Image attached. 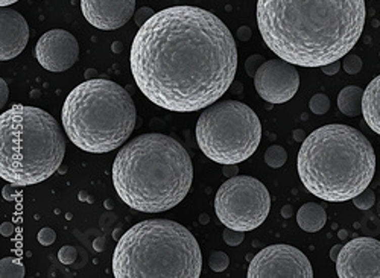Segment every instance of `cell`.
Instances as JSON below:
<instances>
[{
    "label": "cell",
    "instance_id": "obj_1",
    "mask_svg": "<svg viewBox=\"0 0 380 278\" xmlns=\"http://www.w3.org/2000/svg\"><path fill=\"white\" fill-rule=\"evenodd\" d=\"M131 73L138 90L173 113H194L218 102L238 72V48L213 13L178 5L155 13L131 46Z\"/></svg>",
    "mask_w": 380,
    "mask_h": 278
},
{
    "label": "cell",
    "instance_id": "obj_2",
    "mask_svg": "<svg viewBox=\"0 0 380 278\" xmlns=\"http://www.w3.org/2000/svg\"><path fill=\"white\" fill-rule=\"evenodd\" d=\"M365 19V0H257L265 44L300 67L342 60L359 41Z\"/></svg>",
    "mask_w": 380,
    "mask_h": 278
},
{
    "label": "cell",
    "instance_id": "obj_3",
    "mask_svg": "<svg viewBox=\"0 0 380 278\" xmlns=\"http://www.w3.org/2000/svg\"><path fill=\"white\" fill-rule=\"evenodd\" d=\"M194 181V164L175 138L152 132L128 142L113 163V184L120 199L141 213L178 205Z\"/></svg>",
    "mask_w": 380,
    "mask_h": 278
},
{
    "label": "cell",
    "instance_id": "obj_4",
    "mask_svg": "<svg viewBox=\"0 0 380 278\" xmlns=\"http://www.w3.org/2000/svg\"><path fill=\"white\" fill-rule=\"evenodd\" d=\"M301 182L313 196L328 202L351 201L371 182L375 154L369 140L344 123L324 125L310 132L298 152Z\"/></svg>",
    "mask_w": 380,
    "mask_h": 278
},
{
    "label": "cell",
    "instance_id": "obj_5",
    "mask_svg": "<svg viewBox=\"0 0 380 278\" xmlns=\"http://www.w3.org/2000/svg\"><path fill=\"white\" fill-rule=\"evenodd\" d=\"M201 269L198 240L169 219L135 223L123 233L113 254L116 278H198Z\"/></svg>",
    "mask_w": 380,
    "mask_h": 278
},
{
    "label": "cell",
    "instance_id": "obj_6",
    "mask_svg": "<svg viewBox=\"0 0 380 278\" xmlns=\"http://www.w3.org/2000/svg\"><path fill=\"white\" fill-rule=\"evenodd\" d=\"M66 154L63 129L37 107L14 105L0 116V176L17 187L51 178Z\"/></svg>",
    "mask_w": 380,
    "mask_h": 278
},
{
    "label": "cell",
    "instance_id": "obj_7",
    "mask_svg": "<svg viewBox=\"0 0 380 278\" xmlns=\"http://www.w3.org/2000/svg\"><path fill=\"white\" fill-rule=\"evenodd\" d=\"M63 126L81 151L105 154L120 148L131 135L137 111L129 93L108 79H87L64 101Z\"/></svg>",
    "mask_w": 380,
    "mask_h": 278
},
{
    "label": "cell",
    "instance_id": "obj_8",
    "mask_svg": "<svg viewBox=\"0 0 380 278\" xmlns=\"http://www.w3.org/2000/svg\"><path fill=\"white\" fill-rule=\"evenodd\" d=\"M262 140L256 111L239 101H221L207 107L197 123V142L207 158L219 164L248 160Z\"/></svg>",
    "mask_w": 380,
    "mask_h": 278
},
{
    "label": "cell",
    "instance_id": "obj_9",
    "mask_svg": "<svg viewBox=\"0 0 380 278\" xmlns=\"http://www.w3.org/2000/svg\"><path fill=\"white\" fill-rule=\"evenodd\" d=\"M215 211L225 226L248 233L266 220L271 211V195L259 179L236 175L218 189Z\"/></svg>",
    "mask_w": 380,
    "mask_h": 278
},
{
    "label": "cell",
    "instance_id": "obj_10",
    "mask_svg": "<svg viewBox=\"0 0 380 278\" xmlns=\"http://www.w3.org/2000/svg\"><path fill=\"white\" fill-rule=\"evenodd\" d=\"M250 278H312L309 258L295 246L277 243L262 249L250 263Z\"/></svg>",
    "mask_w": 380,
    "mask_h": 278
},
{
    "label": "cell",
    "instance_id": "obj_11",
    "mask_svg": "<svg viewBox=\"0 0 380 278\" xmlns=\"http://www.w3.org/2000/svg\"><path fill=\"white\" fill-rule=\"evenodd\" d=\"M254 87L259 96L269 104H284L291 101L300 87V73L295 66L284 60L265 61L256 76Z\"/></svg>",
    "mask_w": 380,
    "mask_h": 278
},
{
    "label": "cell",
    "instance_id": "obj_12",
    "mask_svg": "<svg viewBox=\"0 0 380 278\" xmlns=\"http://www.w3.org/2000/svg\"><path fill=\"white\" fill-rule=\"evenodd\" d=\"M336 272L341 278H380V240L356 237L342 246Z\"/></svg>",
    "mask_w": 380,
    "mask_h": 278
},
{
    "label": "cell",
    "instance_id": "obj_13",
    "mask_svg": "<svg viewBox=\"0 0 380 278\" xmlns=\"http://www.w3.org/2000/svg\"><path fill=\"white\" fill-rule=\"evenodd\" d=\"M35 57L43 69L54 73L66 72L78 61L79 44L70 32L52 29L38 38Z\"/></svg>",
    "mask_w": 380,
    "mask_h": 278
},
{
    "label": "cell",
    "instance_id": "obj_14",
    "mask_svg": "<svg viewBox=\"0 0 380 278\" xmlns=\"http://www.w3.org/2000/svg\"><path fill=\"white\" fill-rule=\"evenodd\" d=\"M84 19L101 31L125 26L134 16L135 0H81Z\"/></svg>",
    "mask_w": 380,
    "mask_h": 278
},
{
    "label": "cell",
    "instance_id": "obj_15",
    "mask_svg": "<svg viewBox=\"0 0 380 278\" xmlns=\"http://www.w3.org/2000/svg\"><path fill=\"white\" fill-rule=\"evenodd\" d=\"M29 41V26L25 17L10 7L0 8V60L19 57Z\"/></svg>",
    "mask_w": 380,
    "mask_h": 278
},
{
    "label": "cell",
    "instance_id": "obj_16",
    "mask_svg": "<svg viewBox=\"0 0 380 278\" xmlns=\"http://www.w3.org/2000/svg\"><path fill=\"white\" fill-rule=\"evenodd\" d=\"M362 116L368 126L380 135V75L375 76L363 90Z\"/></svg>",
    "mask_w": 380,
    "mask_h": 278
},
{
    "label": "cell",
    "instance_id": "obj_17",
    "mask_svg": "<svg viewBox=\"0 0 380 278\" xmlns=\"http://www.w3.org/2000/svg\"><path fill=\"white\" fill-rule=\"evenodd\" d=\"M327 220V214L322 205L316 202H307L304 204L298 213H297V223L301 229L307 233H316L319 231Z\"/></svg>",
    "mask_w": 380,
    "mask_h": 278
},
{
    "label": "cell",
    "instance_id": "obj_18",
    "mask_svg": "<svg viewBox=\"0 0 380 278\" xmlns=\"http://www.w3.org/2000/svg\"><path fill=\"white\" fill-rule=\"evenodd\" d=\"M362 98L363 90L356 85L344 87L338 95V108L342 114L348 117H356L362 114Z\"/></svg>",
    "mask_w": 380,
    "mask_h": 278
},
{
    "label": "cell",
    "instance_id": "obj_19",
    "mask_svg": "<svg viewBox=\"0 0 380 278\" xmlns=\"http://www.w3.org/2000/svg\"><path fill=\"white\" fill-rule=\"evenodd\" d=\"M0 276L2 278H23L25 266L14 257H5L0 261Z\"/></svg>",
    "mask_w": 380,
    "mask_h": 278
},
{
    "label": "cell",
    "instance_id": "obj_20",
    "mask_svg": "<svg viewBox=\"0 0 380 278\" xmlns=\"http://www.w3.org/2000/svg\"><path fill=\"white\" fill-rule=\"evenodd\" d=\"M286 160H288V152L284 151V148H281L278 145H274V146L268 148L266 152H265V163L269 167L278 169L286 163Z\"/></svg>",
    "mask_w": 380,
    "mask_h": 278
},
{
    "label": "cell",
    "instance_id": "obj_21",
    "mask_svg": "<svg viewBox=\"0 0 380 278\" xmlns=\"http://www.w3.org/2000/svg\"><path fill=\"white\" fill-rule=\"evenodd\" d=\"M351 201H353V204H354L356 208H359V210H369L374 205V202H375V195H374V192L371 189L366 187L362 193H359L357 196H354Z\"/></svg>",
    "mask_w": 380,
    "mask_h": 278
},
{
    "label": "cell",
    "instance_id": "obj_22",
    "mask_svg": "<svg viewBox=\"0 0 380 278\" xmlns=\"http://www.w3.org/2000/svg\"><path fill=\"white\" fill-rule=\"evenodd\" d=\"M230 264V258L225 252L222 251H213L209 258V266L215 272H224Z\"/></svg>",
    "mask_w": 380,
    "mask_h": 278
},
{
    "label": "cell",
    "instance_id": "obj_23",
    "mask_svg": "<svg viewBox=\"0 0 380 278\" xmlns=\"http://www.w3.org/2000/svg\"><path fill=\"white\" fill-rule=\"evenodd\" d=\"M309 107H310V111H312V113H315V114H318V116H322V114H325V113L330 110V99H328L325 95L318 93V95H315V96L310 99Z\"/></svg>",
    "mask_w": 380,
    "mask_h": 278
},
{
    "label": "cell",
    "instance_id": "obj_24",
    "mask_svg": "<svg viewBox=\"0 0 380 278\" xmlns=\"http://www.w3.org/2000/svg\"><path fill=\"white\" fill-rule=\"evenodd\" d=\"M342 67L348 75H357L362 70V60L357 55L347 54L342 58Z\"/></svg>",
    "mask_w": 380,
    "mask_h": 278
},
{
    "label": "cell",
    "instance_id": "obj_25",
    "mask_svg": "<svg viewBox=\"0 0 380 278\" xmlns=\"http://www.w3.org/2000/svg\"><path fill=\"white\" fill-rule=\"evenodd\" d=\"M222 237H224V242H225L228 246H239V245L244 242V239H245V233L227 226V228L224 229Z\"/></svg>",
    "mask_w": 380,
    "mask_h": 278
},
{
    "label": "cell",
    "instance_id": "obj_26",
    "mask_svg": "<svg viewBox=\"0 0 380 278\" xmlns=\"http://www.w3.org/2000/svg\"><path fill=\"white\" fill-rule=\"evenodd\" d=\"M266 60L262 57V55H251L247 61H245V70H247V75H250V76H256V73H257V70H259V67L265 63Z\"/></svg>",
    "mask_w": 380,
    "mask_h": 278
},
{
    "label": "cell",
    "instance_id": "obj_27",
    "mask_svg": "<svg viewBox=\"0 0 380 278\" xmlns=\"http://www.w3.org/2000/svg\"><path fill=\"white\" fill-rule=\"evenodd\" d=\"M76 257H78V252H76V249H75L73 246H63V248L60 249V252H58V258H60V261L64 263V264H72V263H75Z\"/></svg>",
    "mask_w": 380,
    "mask_h": 278
},
{
    "label": "cell",
    "instance_id": "obj_28",
    "mask_svg": "<svg viewBox=\"0 0 380 278\" xmlns=\"http://www.w3.org/2000/svg\"><path fill=\"white\" fill-rule=\"evenodd\" d=\"M57 239V233L52 229V228H43L40 233H38V242L43 245V246H49L55 242Z\"/></svg>",
    "mask_w": 380,
    "mask_h": 278
},
{
    "label": "cell",
    "instance_id": "obj_29",
    "mask_svg": "<svg viewBox=\"0 0 380 278\" xmlns=\"http://www.w3.org/2000/svg\"><path fill=\"white\" fill-rule=\"evenodd\" d=\"M154 14H155V13H154L151 8H148V7L140 8V10L137 11V14H135V23H137V26H143Z\"/></svg>",
    "mask_w": 380,
    "mask_h": 278
},
{
    "label": "cell",
    "instance_id": "obj_30",
    "mask_svg": "<svg viewBox=\"0 0 380 278\" xmlns=\"http://www.w3.org/2000/svg\"><path fill=\"white\" fill-rule=\"evenodd\" d=\"M8 95H10L8 84L4 79H0V108H2V110L8 102Z\"/></svg>",
    "mask_w": 380,
    "mask_h": 278
},
{
    "label": "cell",
    "instance_id": "obj_31",
    "mask_svg": "<svg viewBox=\"0 0 380 278\" xmlns=\"http://www.w3.org/2000/svg\"><path fill=\"white\" fill-rule=\"evenodd\" d=\"M341 67H342V64H341L339 61H335V63H330V64L322 66V67H321V70H322V73H324V75L333 76V75H336V73L341 70Z\"/></svg>",
    "mask_w": 380,
    "mask_h": 278
},
{
    "label": "cell",
    "instance_id": "obj_32",
    "mask_svg": "<svg viewBox=\"0 0 380 278\" xmlns=\"http://www.w3.org/2000/svg\"><path fill=\"white\" fill-rule=\"evenodd\" d=\"M251 35H253V32H251V29L248 26H241L238 29V38L242 40V41H248L251 38Z\"/></svg>",
    "mask_w": 380,
    "mask_h": 278
},
{
    "label": "cell",
    "instance_id": "obj_33",
    "mask_svg": "<svg viewBox=\"0 0 380 278\" xmlns=\"http://www.w3.org/2000/svg\"><path fill=\"white\" fill-rule=\"evenodd\" d=\"M16 187H17V186L10 184V182L4 187V196H5V199H8V201L16 199V193H17V192H14V193H13V190H16Z\"/></svg>",
    "mask_w": 380,
    "mask_h": 278
},
{
    "label": "cell",
    "instance_id": "obj_34",
    "mask_svg": "<svg viewBox=\"0 0 380 278\" xmlns=\"http://www.w3.org/2000/svg\"><path fill=\"white\" fill-rule=\"evenodd\" d=\"M238 172H239L238 164H224V175H225V176L233 178V176L238 175Z\"/></svg>",
    "mask_w": 380,
    "mask_h": 278
},
{
    "label": "cell",
    "instance_id": "obj_35",
    "mask_svg": "<svg viewBox=\"0 0 380 278\" xmlns=\"http://www.w3.org/2000/svg\"><path fill=\"white\" fill-rule=\"evenodd\" d=\"M0 231H2V236L10 237L14 233V225L11 222H4L2 226H0Z\"/></svg>",
    "mask_w": 380,
    "mask_h": 278
},
{
    "label": "cell",
    "instance_id": "obj_36",
    "mask_svg": "<svg viewBox=\"0 0 380 278\" xmlns=\"http://www.w3.org/2000/svg\"><path fill=\"white\" fill-rule=\"evenodd\" d=\"M341 249H342V245H336V246H333V248H331V251H330V258H331L333 261H336V260H338V255H339Z\"/></svg>",
    "mask_w": 380,
    "mask_h": 278
},
{
    "label": "cell",
    "instance_id": "obj_37",
    "mask_svg": "<svg viewBox=\"0 0 380 278\" xmlns=\"http://www.w3.org/2000/svg\"><path fill=\"white\" fill-rule=\"evenodd\" d=\"M292 213H294V210H292V207H291V205H286V207H283V210H281L283 217H291V216H292Z\"/></svg>",
    "mask_w": 380,
    "mask_h": 278
},
{
    "label": "cell",
    "instance_id": "obj_38",
    "mask_svg": "<svg viewBox=\"0 0 380 278\" xmlns=\"http://www.w3.org/2000/svg\"><path fill=\"white\" fill-rule=\"evenodd\" d=\"M294 137H295L297 140H303V142H304V138H306V137H304V132H303L301 129H297V131L294 132Z\"/></svg>",
    "mask_w": 380,
    "mask_h": 278
},
{
    "label": "cell",
    "instance_id": "obj_39",
    "mask_svg": "<svg viewBox=\"0 0 380 278\" xmlns=\"http://www.w3.org/2000/svg\"><path fill=\"white\" fill-rule=\"evenodd\" d=\"M16 2H19V0H0V7H10Z\"/></svg>",
    "mask_w": 380,
    "mask_h": 278
},
{
    "label": "cell",
    "instance_id": "obj_40",
    "mask_svg": "<svg viewBox=\"0 0 380 278\" xmlns=\"http://www.w3.org/2000/svg\"><path fill=\"white\" fill-rule=\"evenodd\" d=\"M345 236H347V231H344V229H342V231H339V237H341V239H344Z\"/></svg>",
    "mask_w": 380,
    "mask_h": 278
},
{
    "label": "cell",
    "instance_id": "obj_41",
    "mask_svg": "<svg viewBox=\"0 0 380 278\" xmlns=\"http://www.w3.org/2000/svg\"><path fill=\"white\" fill-rule=\"evenodd\" d=\"M378 55H380V54H378Z\"/></svg>",
    "mask_w": 380,
    "mask_h": 278
}]
</instances>
